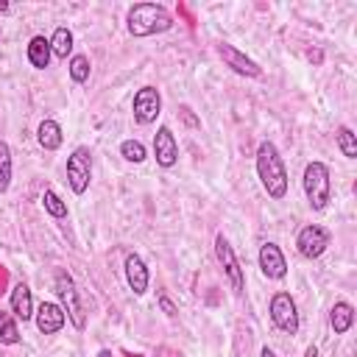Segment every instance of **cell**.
Segmentation results:
<instances>
[{
    "label": "cell",
    "instance_id": "cell-23",
    "mask_svg": "<svg viewBox=\"0 0 357 357\" xmlns=\"http://www.w3.org/2000/svg\"><path fill=\"white\" fill-rule=\"evenodd\" d=\"M70 78L75 81V84H84L86 78H89V56H84V53H75L73 59H70Z\"/></svg>",
    "mask_w": 357,
    "mask_h": 357
},
{
    "label": "cell",
    "instance_id": "cell-16",
    "mask_svg": "<svg viewBox=\"0 0 357 357\" xmlns=\"http://www.w3.org/2000/svg\"><path fill=\"white\" fill-rule=\"evenodd\" d=\"M354 324V307L349 301H337L332 310H329V326L335 329V335H346Z\"/></svg>",
    "mask_w": 357,
    "mask_h": 357
},
{
    "label": "cell",
    "instance_id": "cell-3",
    "mask_svg": "<svg viewBox=\"0 0 357 357\" xmlns=\"http://www.w3.org/2000/svg\"><path fill=\"white\" fill-rule=\"evenodd\" d=\"M301 184H304V195H307L310 206H312L315 212L326 209V204H329V195H332L329 167H326L324 162L312 159V162L304 167V178H301Z\"/></svg>",
    "mask_w": 357,
    "mask_h": 357
},
{
    "label": "cell",
    "instance_id": "cell-10",
    "mask_svg": "<svg viewBox=\"0 0 357 357\" xmlns=\"http://www.w3.org/2000/svg\"><path fill=\"white\" fill-rule=\"evenodd\" d=\"M218 56L226 61V67H231L237 75H248V78H259L262 75V67L254 61V59H248L245 53H240L234 45H229V42H218Z\"/></svg>",
    "mask_w": 357,
    "mask_h": 357
},
{
    "label": "cell",
    "instance_id": "cell-31",
    "mask_svg": "<svg viewBox=\"0 0 357 357\" xmlns=\"http://www.w3.org/2000/svg\"><path fill=\"white\" fill-rule=\"evenodd\" d=\"M0 36H3V33H0Z\"/></svg>",
    "mask_w": 357,
    "mask_h": 357
},
{
    "label": "cell",
    "instance_id": "cell-21",
    "mask_svg": "<svg viewBox=\"0 0 357 357\" xmlns=\"http://www.w3.org/2000/svg\"><path fill=\"white\" fill-rule=\"evenodd\" d=\"M335 139H337V148H340V153L346 159H357V139H354V131L349 126H340Z\"/></svg>",
    "mask_w": 357,
    "mask_h": 357
},
{
    "label": "cell",
    "instance_id": "cell-7",
    "mask_svg": "<svg viewBox=\"0 0 357 357\" xmlns=\"http://www.w3.org/2000/svg\"><path fill=\"white\" fill-rule=\"evenodd\" d=\"M271 321L287 335L298 332V312H296V301H293L290 293H284V290L273 293V298H271Z\"/></svg>",
    "mask_w": 357,
    "mask_h": 357
},
{
    "label": "cell",
    "instance_id": "cell-9",
    "mask_svg": "<svg viewBox=\"0 0 357 357\" xmlns=\"http://www.w3.org/2000/svg\"><path fill=\"white\" fill-rule=\"evenodd\" d=\"M131 109H134V120H137L139 126L153 123V120L159 117V112H162V95H159V89H156V86H142V89H137Z\"/></svg>",
    "mask_w": 357,
    "mask_h": 357
},
{
    "label": "cell",
    "instance_id": "cell-12",
    "mask_svg": "<svg viewBox=\"0 0 357 357\" xmlns=\"http://www.w3.org/2000/svg\"><path fill=\"white\" fill-rule=\"evenodd\" d=\"M259 271L268 276V279H282L287 273V262H284V254L276 243H262L259 245Z\"/></svg>",
    "mask_w": 357,
    "mask_h": 357
},
{
    "label": "cell",
    "instance_id": "cell-29",
    "mask_svg": "<svg viewBox=\"0 0 357 357\" xmlns=\"http://www.w3.org/2000/svg\"><path fill=\"white\" fill-rule=\"evenodd\" d=\"M8 8H11V6H8V3H6V0H0V14H6V11H8Z\"/></svg>",
    "mask_w": 357,
    "mask_h": 357
},
{
    "label": "cell",
    "instance_id": "cell-19",
    "mask_svg": "<svg viewBox=\"0 0 357 357\" xmlns=\"http://www.w3.org/2000/svg\"><path fill=\"white\" fill-rule=\"evenodd\" d=\"M50 50H53L59 59H67V56L73 53V31L64 28V25H59V28L53 31V36H50Z\"/></svg>",
    "mask_w": 357,
    "mask_h": 357
},
{
    "label": "cell",
    "instance_id": "cell-8",
    "mask_svg": "<svg viewBox=\"0 0 357 357\" xmlns=\"http://www.w3.org/2000/svg\"><path fill=\"white\" fill-rule=\"evenodd\" d=\"M296 248H298L301 257H307V259H318V257L329 248V231H326L324 226H318V223H310V226H304V229L298 231V237H296Z\"/></svg>",
    "mask_w": 357,
    "mask_h": 357
},
{
    "label": "cell",
    "instance_id": "cell-18",
    "mask_svg": "<svg viewBox=\"0 0 357 357\" xmlns=\"http://www.w3.org/2000/svg\"><path fill=\"white\" fill-rule=\"evenodd\" d=\"M36 139H39V145H42L45 151H56V148L61 145V126H59L56 120L45 117V120L39 123V128H36Z\"/></svg>",
    "mask_w": 357,
    "mask_h": 357
},
{
    "label": "cell",
    "instance_id": "cell-1",
    "mask_svg": "<svg viewBox=\"0 0 357 357\" xmlns=\"http://www.w3.org/2000/svg\"><path fill=\"white\" fill-rule=\"evenodd\" d=\"M257 176H259V181H262V187L271 198H276V201L284 198L287 170H284V162H282V156H279V151L271 139L259 142V148H257Z\"/></svg>",
    "mask_w": 357,
    "mask_h": 357
},
{
    "label": "cell",
    "instance_id": "cell-13",
    "mask_svg": "<svg viewBox=\"0 0 357 357\" xmlns=\"http://www.w3.org/2000/svg\"><path fill=\"white\" fill-rule=\"evenodd\" d=\"M33 315H36V329H39L42 335H56V332L64 326V321H67L64 310H61L59 304H53V301H42Z\"/></svg>",
    "mask_w": 357,
    "mask_h": 357
},
{
    "label": "cell",
    "instance_id": "cell-14",
    "mask_svg": "<svg viewBox=\"0 0 357 357\" xmlns=\"http://www.w3.org/2000/svg\"><path fill=\"white\" fill-rule=\"evenodd\" d=\"M126 282H128V287H131L137 296H142V293L148 290L151 273H148V265L142 262L139 254H128V257H126Z\"/></svg>",
    "mask_w": 357,
    "mask_h": 357
},
{
    "label": "cell",
    "instance_id": "cell-24",
    "mask_svg": "<svg viewBox=\"0 0 357 357\" xmlns=\"http://www.w3.org/2000/svg\"><path fill=\"white\" fill-rule=\"evenodd\" d=\"M120 153H123V159L126 162H134V165H139V162H145V145L139 142V139H123L120 142Z\"/></svg>",
    "mask_w": 357,
    "mask_h": 357
},
{
    "label": "cell",
    "instance_id": "cell-22",
    "mask_svg": "<svg viewBox=\"0 0 357 357\" xmlns=\"http://www.w3.org/2000/svg\"><path fill=\"white\" fill-rule=\"evenodd\" d=\"M0 343H6V346L20 343V329H17V321H14L8 312H3V310H0Z\"/></svg>",
    "mask_w": 357,
    "mask_h": 357
},
{
    "label": "cell",
    "instance_id": "cell-5",
    "mask_svg": "<svg viewBox=\"0 0 357 357\" xmlns=\"http://www.w3.org/2000/svg\"><path fill=\"white\" fill-rule=\"evenodd\" d=\"M89 178H92V153L86 145H78L67 156V181L75 195H84L89 187Z\"/></svg>",
    "mask_w": 357,
    "mask_h": 357
},
{
    "label": "cell",
    "instance_id": "cell-4",
    "mask_svg": "<svg viewBox=\"0 0 357 357\" xmlns=\"http://www.w3.org/2000/svg\"><path fill=\"white\" fill-rule=\"evenodd\" d=\"M53 287H56V296H59L61 310L70 318V324L75 329H84L86 326V312H84V304H81V296H78V287H75L73 276L67 271H59L56 279H53Z\"/></svg>",
    "mask_w": 357,
    "mask_h": 357
},
{
    "label": "cell",
    "instance_id": "cell-11",
    "mask_svg": "<svg viewBox=\"0 0 357 357\" xmlns=\"http://www.w3.org/2000/svg\"><path fill=\"white\" fill-rule=\"evenodd\" d=\"M153 156H156L159 167H173L178 162V142L167 126H159V131L153 137Z\"/></svg>",
    "mask_w": 357,
    "mask_h": 357
},
{
    "label": "cell",
    "instance_id": "cell-20",
    "mask_svg": "<svg viewBox=\"0 0 357 357\" xmlns=\"http://www.w3.org/2000/svg\"><path fill=\"white\" fill-rule=\"evenodd\" d=\"M42 206H45V212L50 215V218H67V204L61 201V195L56 192V190H45L42 192Z\"/></svg>",
    "mask_w": 357,
    "mask_h": 357
},
{
    "label": "cell",
    "instance_id": "cell-28",
    "mask_svg": "<svg viewBox=\"0 0 357 357\" xmlns=\"http://www.w3.org/2000/svg\"><path fill=\"white\" fill-rule=\"evenodd\" d=\"M259 357H276V354H273V349H268V346H262V351H259Z\"/></svg>",
    "mask_w": 357,
    "mask_h": 357
},
{
    "label": "cell",
    "instance_id": "cell-2",
    "mask_svg": "<svg viewBox=\"0 0 357 357\" xmlns=\"http://www.w3.org/2000/svg\"><path fill=\"white\" fill-rule=\"evenodd\" d=\"M126 22H128V33L131 36H139V39L173 28L170 11L165 6H159V3H137V6H131Z\"/></svg>",
    "mask_w": 357,
    "mask_h": 357
},
{
    "label": "cell",
    "instance_id": "cell-27",
    "mask_svg": "<svg viewBox=\"0 0 357 357\" xmlns=\"http://www.w3.org/2000/svg\"><path fill=\"white\" fill-rule=\"evenodd\" d=\"M304 357H318V349H315V346H307V351H304Z\"/></svg>",
    "mask_w": 357,
    "mask_h": 357
},
{
    "label": "cell",
    "instance_id": "cell-6",
    "mask_svg": "<svg viewBox=\"0 0 357 357\" xmlns=\"http://www.w3.org/2000/svg\"><path fill=\"white\" fill-rule=\"evenodd\" d=\"M215 257H218V262H220V268H223V273H226L231 290H234V293H243V290H245V276H243V268H240V262H237L234 248L229 245V240H226L223 234L215 237Z\"/></svg>",
    "mask_w": 357,
    "mask_h": 357
},
{
    "label": "cell",
    "instance_id": "cell-25",
    "mask_svg": "<svg viewBox=\"0 0 357 357\" xmlns=\"http://www.w3.org/2000/svg\"><path fill=\"white\" fill-rule=\"evenodd\" d=\"M11 184V148L0 139V192H6Z\"/></svg>",
    "mask_w": 357,
    "mask_h": 357
},
{
    "label": "cell",
    "instance_id": "cell-15",
    "mask_svg": "<svg viewBox=\"0 0 357 357\" xmlns=\"http://www.w3.org/2000/svg\"><path fill=\"white\" fill-rule=\"evenodd\" d=\"M11 312L17 315V318H22V321H28L31 315H33V298H31V290H28V284H14V290H11Z\"/></svg>",
    "mask_w": 357,
    "mask_h": 357
},
{
    "label": "cell",
    "instance_id": "cell-17",
    "mask_svg": "<svg viewBox=\"0 0 357 357\" xmlns=\"http://www.w3.org/2000/svg\"><path fill=\"white\" fill-rule=\"evenodd\" d=\"M50 56H53L50 39H45V36H31V42H28V61H31L36 70H45V67L50 64Z\"/></svg>",
    "mask_w": 357,
    "mask_h": 357
},
{
    "label": "cell",
    "instance_id": "cell-26",
    "mask_svg": "<svg viewBox=\"0 0 357 357\" xmlns=\"http://www.w3.org/2000/svg\"><path fill=\"white\" fill-rule=\"evenodd\" d=\"M159 307L165 310V315H176V312H178V310H176V304H173V301H170V298H167L165 293L159 296Z\"/></svg>",
    "mask_w": 357,
    "mask_h": 357
},
{
    "label": "cell",
    "instance_id": "cell-30",
    "mask_svg": "<svg viewBox=\"0 0 357 357\" xmlns=\"http://www.w3.org/2000/svg\"><path fill=\"white\" fill-rule=\"evenodd\" d=\"M98 357H114V354H112L109 349H100V351H98Z\"/></svg>",
    "mask_w": 357,
    "mask_h": 357
}]
</instances>
